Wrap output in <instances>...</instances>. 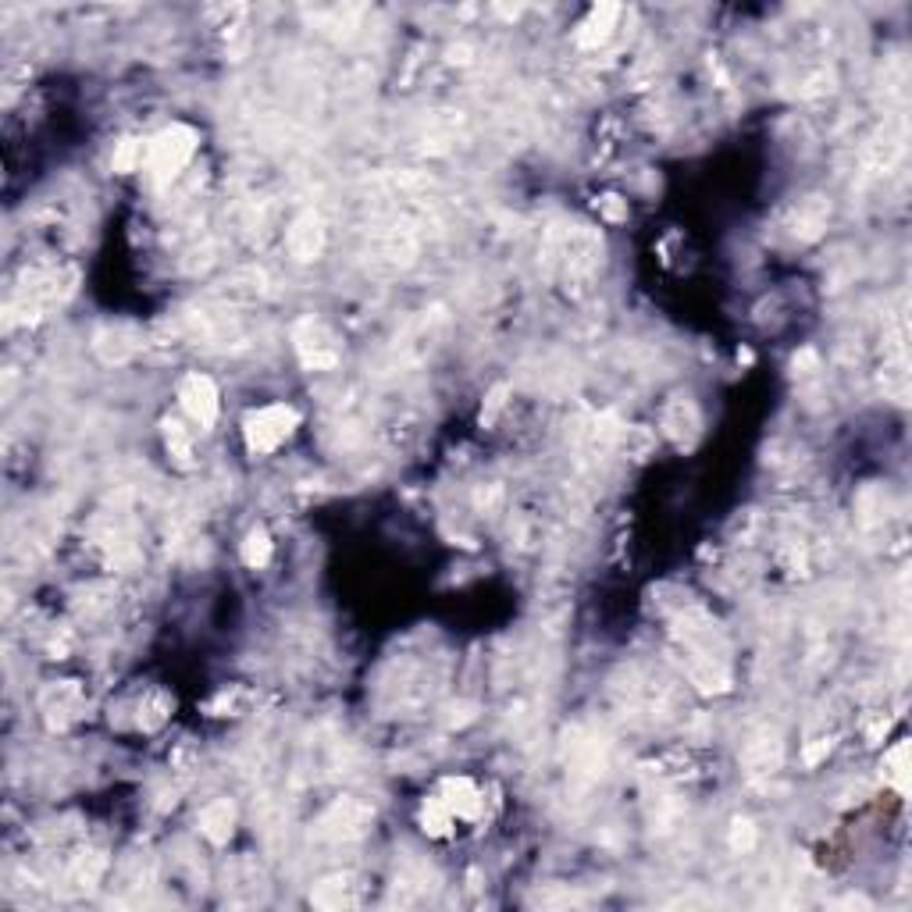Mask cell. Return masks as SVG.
<instances>
[{
  "label": "cell",
  "instance_id": "obj_1",
  "mask_svg": "<svg viewBox=\"0 0 912 912\" xmlns=\"http://www.w3.org/2000/svg\"><path fill=\"white\" fill-rule=\"evenodd\" d=\"M296 424H300V414H296L289 403H268V407L253 410V414L246 417V424H243L246 446H250V453H257V456L275 453V449L296 432Z\"/></svg>",
  "mask_w": 912,
  "mask_h": 912
},
{
  "label": "cell",
  "instance_id": "obj_2",
  "mask_svg": "<svg viewBox=\"0 0 912 912\" xmlns=\"http://www.w3.org/2000/svg\"><path fill=\"white\" fill-rule=\"evenodd\" d=\"M193 150H196V132L189 129V125H171V129L157 132V136L147 143V164H143V168H147L157 182H168L186 168Z\"/></svg>",
  "mask_w": 912,
  "mask_h": 912
},
{
  "label": "cell",
  "instance_id": "obj_3",
  "mask_svg": "<svg viewBox=\"0 0 912 912\" xmlns=\"http://www.w3.org/2000/svg\"><path fill=\"white\" fill-rule=\"evenodd\" d=\"M293 346H296V353H300L303 364L314 367V371H328V367H335L342 360L339 339H335L332 328L318 318H303L300 325L293 328Z\"/></svg>",
  "mask_w": 912,
  "mask_h": 912
},
{
  "label": "cell",
  "instance_id": "obj_4",
  "mask_svg": "<svg viewBox=\"0 0 912 912\" xmlns=\"http://www.w3.org/2000/svg\"><path fill=\"white\" fill-rule=\"evenodd\" d=\"M179 403L200 428H211L218 421V389L207 375L193 371L179 382Z\"/></svg>",
  "mask_w": 912,
  "mask_h": 912
},
{
  "label": "cell",
  "instance_id": "obj_5",
  "mask_svg": "<svg viewBox=\"0 0 912 912\" xmlns=\"http://www.w3.org/2000/svg\"><path fill=\"white\" fill-rule=\"evenodd\" d=\"M285 250L303 264L314 261L325 250V228H321V221L314 214H300L293 221V228H289V236H285Z\"/></svg>",
  "mask_w": 912,
  "mask_h": 912
},
{
  "label": "cell",
  "instance_id": "obj_6",
  "mask_svg": "<svg viewBox=\"0 0 912 912\" xmlns=\"http://www.w3.org/2000/svg\"><path fill=\"white\" fill-rule=\"evenodd\" d=\"M93 350H97V357L104 360V364H125V360L136 357L139 335L132 332L129 325H107V328H100L97 339H93Z\"/></svg>",
  "mask_w": 912,
  "mask_h": 912
},
{
  "label": "cell",
  "instance_id": "obj_7",
  "mask_svg": "<svg viewBox=\"0 0 912 912\" xmlns=\"http://www.w3.org/2000/svg\"><path fill=\"white\" fill-rule=\"evenodd\" d=\"M232 827H236V806H232L228 798H214L211 806H204V813H200V831H204L214 845L232 838Z\"/></svg>",
  "mask_w": 912,
  "mask_h": 912
},
{
  "label": "cell",
  "instance_id": "obj_8",
  "mask_svg": "<svg viewBox=\"0 0 912 912\" xmlns=\"http://www.w3.org/2000/svg\"><path fill=\"white\" fill-rule=\"evenodd\" d=\"M364 823H367V809H360L357 802H339V806L328 809L321 827H325V834H332V838H353V834L364 831Z\"/></svg>",
  "mask_w": 912,
  "mask_h": 912
},
{
  "label": "cell",
  "instance_id": "obj_9",
  "mask_svg": "<svg viewBox=\"0 0 912 912\" xmlns=\"http://www.w3.org/2000/svg\"><path fill=\"white\" fill-rule=\"evenodd\" d=\"M617 15H620V11L613 8V4H603V8H592V15H588L585 22H581V29H578V43H581V47H599V43L610 40Z\"/></svg>",
  "mask_w": 912,
  "mask_h": 912
},
{
  "label": "cell",
  "instance_id": "obj_10",
  "mask_svg": "<svg viewBox=\"0 0 912 912\" xmlns=\"http://www.w3.org/2000/svg\"><path fill=\"white\" fill-rule=\"evenodd\" d=\"M663 428H667V435L670 439H677V442L692 439V435L699 432V414H695V407L688 403V399H677V403H670L667 407Z\"/></svg>",
  "mask_w": 912,
  "mask_h": 912
},
{
  "label": "cell",
  "instance_id": "obj_11",
  "mask_svg": "<svg viewBox=\"0 0 912 912\" xmlns=\"http://www.w3.org/2000/svg\"><path fill=\"white\" fill-rule=\"evenodd\" d=\"M271 560V538L264 528H253L243 542V563L246 567H264Z\"/></svg>",
  "mask_w": 912,
  "mask_h": 912
},
{
  "label": "cell",
  "instance_id": "obj_12",
  "mask_svg": "<svg viewBox=\"0 0 912 912\" xmlns=\"http://www.w3.org/2000/svg\"><path fill=\"white\" fill-rule=\"evenodd\" d=\"M909 745H895V749L888 752V759H884V777H888L891 784H895L898 791H905V784H909Z\"/></svg>",
  "mask_w": 912,
  "mask_h": 912
},
{
  "label": "cell",
  "instance_id": "obj_13",
  "mask_svg": "<svg viewBox=\"0 0 912 912\" xmlns=\"http://www.w3.org/2000/svg\"><path fill=\"white\" fill-rule=\"evenodd\" d=\"M164 439H168L171 456H175V460H179L182 467H189V456H193V442H189L186 428H182L179 421H168V424H164Z\"/></svg>",
  "mask_w": 912,
  "mask_h": 912
},
{
  "label": "cell",
  "instance_id": "obj_14",
  "mask_svg": "<svg viewBox=\"0 0 912 912\" xmlns=\"http://www.w3.org/2000/svg\"><path fill=\"white\" fill-rule=\"evenodd\" d=\"M827 211H831V207L823 204L820 196H813V200H806V204H802V211H798L795 225L806 228V236H816V232H820V225L827 221Z\"/></svg>",
  "mask_w": 912,
  "mask_h": 912
},
{
  "label": "cell",
  "instance_id": "obj_15",
  "mask_svg": "<svg viewBox=\"0 0 912 912\" xmlns=\"http://www.w3.org/2000/svg\"><path fill=\"white\" fill-rule=\"evenodd\" d=\"M752 841H756V831H752V823H749V820H738V823H734L731 845H734V848H741V852H749Z\"/></svg>",
  "mask_w": 912,
  "mask_h": 912
}]
</instances>
